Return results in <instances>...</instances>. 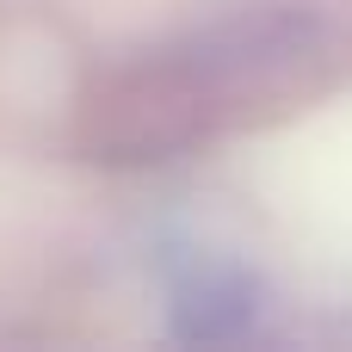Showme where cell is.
Wrapping results in <instances>:
<instances>
[{
  "label": "cell",
  "instance_id": "1",
  "mask_svg": "<svg viewBox=\"0 0 352 352\" xmlns=\"http://www.w3.org/2000/svg\"><path fill=\"white\" fill-rule=\"evenodd\" d=\"M291 62H303V19H254V25H235L229 37H204L186 56H173L167 68H148L142 87H130L111 105L130 118V130L118 142L124 148L192 142L204 130V118L217 111L210 99H241V93H254V80H272Z\"/></svg>",
  "mask_w": 352,
  "mask_h": 352
},
{
  "label": "cell",
  "instance_id": "2",
  "mask_svg": "<svg viewBox=\"0 0 352 352\" xmlns=\"http://www.w3.org/2000/svg\"><path fill=\"white\" fill-rule=\"evenodd\" d=\"M167 303L179 316V334L192 340H229L260 309L254 278L217 248H179V260L167 266Z\"/></svg>",
  "mask_w": 352,
  "mask_h": 352
}]
</instances>
